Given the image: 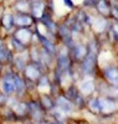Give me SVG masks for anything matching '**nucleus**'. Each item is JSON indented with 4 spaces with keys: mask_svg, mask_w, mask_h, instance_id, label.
Masks as SVG:
<instances>
[{
    "mask_svg": "<svg viewBox=\"0 0 118 124\" xmlns=\"http://www.w3.org/2000/svg\"><path fill=\"white\" fill-rule=\"evenodd\" d=\"M45 72H47V71L41 63H37V62H34V61H29L27 65L24 68V71H23V76L26 79V82L36 85L37 81L40 79V77Z\"/></svg>",
    "mask_w": 118,
    "mask_h": 124,
    "instance_id": "1",
    "label": "nucleus"
},
{
    "mask_svg": "<svg viewBox=\"0 0 118 124\" xmlns=\"http://www.w3.org/2000/svg\"><path fill=\"white\" fill-rule=\"evenodd\" d=\"M14 58V51L10 48L4 41L0 42V63L4 65H11Z\"/></svg>",
    "mask_w": 118,
    "mask_h": 124,
    "instance_id": "12",
    "label": "nucleus"
},
{
    "mask_svg": "<svg viewBox=\"0 0 118 124\" xmlns=\"http://www.w3.org/2000/svg\"><path fill=\"white\" fill-rule=\"evenodd\" d=\"M86 109H88L94 116L101 114V104H100V96L98 94H92V96L87 97V101H86Z\"/></svg>",
    "mask_w": 118,
    "mask_h": 124,
    "instance_id": "14",
    "label": "nucleus"
},
{
    "mask_svg": "<svg viewBox=\"0 0 118 124\" xmlns=\"http://www.w3.org/2000/svg\"><path fill=\"white\" fill-rule=\"evenodd\" d=\"M27 103H29V119L30 120L39 124L42 120L49 118V113L42 108L39 98H33L27 101Z\"/></svg>",
    "mask_w": 118,
    "mask_h": 124,
    "instance_id": "2",
    "label": "nucleus"
},
{
    "mask_svg": "<svg viewBox=\"0 0 118 124\" xmlns=\"http://www.w3.org/2000/svg\"><path fill=\"white\" fill-rule=\"evenodd\" d=\"M100 104H101V114L100 116L103 118L112 117L118 113V101L114 98L100 96Z\"/></svg>",
    "mask_w": 118,
    "mask_h": 124,
    "instance_id": "6",
    "label": "nucleus"
},
{
    "mask_svg": "<svg viewBox=\"0 0 118 124\" xmlns=\"http://www.w3.org/2000/svg\"><path fill=\"white\" fill-rule=\"evenodd\" d=\"M70 50V56L73 63H80V62L88 55V46L87 42H82V41H76L72 44L71 47H68Z\"/></svg>",
    "mask_w": 118,
    "mask_h": 124,
    "instance_id": "7",
    "label": "nucleus"
},
{
    "mask_svg": "<svg viewBox=\"0 0 118 124\" xmlns=\"http://www.w3.org/2000/svg\"><path fill=\"white\" fill-rule=\"evenodd\" d=\"M30 3H33V1H39V0H29Z\"/></svg>",
    "mask_w": 118,
    "mask_h": 124,
    "instance_id": "20",
    "label": "nucleus"
},
{
    "mask_svg": "<svg viewBox=\"0 0 118 124\" xmlns=\"http://www.w3.org/2000/svg\"><path fill=\"white\" fill-rule=\"evenodd\" d=\"M55 101H56V108H59V109H61L62 112H65L66 114L70 117L72 113L76 110L77 108L75 107V104L73 103L63 94V93L61 92L60 94H57L56 97H55Z\"/></svg>",
    "mask_w": 118,
    "mask_h": 124,
    "instance_id": "9",
    "label": "nucleus"
},
{
    "mask_svg": "<svg viewBox=\"0 0 118 124\" xmlns=\"http://www.w3.org/2000/svg\"><path fill=\"white\" fill-rule=\"evenodd\" d=\"M94 8L97 10L98 15L107 17V19H111L112 16V1L111 0H100Z\"/></svg>",
    "mask_w": 118,
    "mask_h": 124,
    "instance_id": "15",
    "label": "nucleus"
},
{
    "mask_svg": "<svg viewBox=\"0 0 118 124\" xmlns=\"http://www.w3.org/2000/svg\"><path fill=\"white\" fill-rule=\"evenodd\" d=\"M36 24V20L34 16L25 13H15L14 14V25L15 27H31Z\"/></svg>",
    "mask_w": 118,
    "mask_h": 124,
    "instance_id": "10",
    "label": "nucleus"
},
{
    "mask_svg": "<svg viewBox=\"0 0 118 124\" xmlns=\"http://www.w3.org/2000/svg\"><path fill=\"white\" fill-rule=\"evenodd\" d=\"M27 124H36V123H35V122H33V120H29V122H27Z\"/></svg>",
    "mask_w": 118,
    "mask_h": 124,
    "instance_id": "19",
    "label": "nucleus"
},
{
    "mask_svg": "<svg viewBox=\"0 0 118 124\" xmlns=\"http://www.w3.org/2000/svg\"><path fill=\"white\" fill-rule=\"evenodd\" d=\"M63 4H65L68 9H75V4H73V1H72V0H63Z\"/></svg>",
    "mask_w": 118,
    "mask_h": 124,
    "instance_id": "18",
    "label": "nucleus"
},
{
    "mask_svg": "<svg viewBox=\"0 0 118 124\" xmlns=\"http://www.w3.org/2000/svg\"><path fill=\"white\" fill-rule=\"evenodd\" d=\"M37 98H39V101H40V103H41L42 108H44L47 113L51 112L53 108L56 107L55 97H53L51 93H40Z\"/></svg>",
    "mask_w": 118,
    "mask_h": 124,
    "instance_id": "13",
    "label": "nucleus"
},
{
    "mask_svg": "<svg viewBox=\"0 0 118 124\" xmlns=\"http://www.w3.org/2000/svg\"><path fill=\"white\" fill-rule=\"evenodd\" d=\"M14 11L15 13H25L29 14L31 10V3L29 0H16L14 3Z\"/></svg>",
    "mask_w": 118,
    "mask_h": 124,
    "instance_id": "16",
    "label": "nucleus"
},
{
    "mask_svg": "<svg viewBox=\"0 0 118 124\" xmlns=\"http://www.w3.org/2000/svg\"><path fill=\"white\" fill-rule=\"evenodd\" d=\"M13 37H15L17 41H20L21 44H24L27 48L34 44V39L36 37L35 30L31 27H15L13 30Z\"/></svg>",
    "mask_w": 118,
    "mask_h": 124,
    "instance_id": "5",
    "label": "nucleus"
},
{
    "mask_svg": "<svg viewBox=\"0 0 118 124\" xmlns=\"http://www.w3.org/2000/svg\"><path fill=\"white\" fill-rule=\"evenodd\" d=\"M16 72L14 70H10L0 77V91L5 93L6 96H13L16 94V78H15Z\"/></svg>",
    "mask_w": 118,
    "mask_h": 124,
    "instance_id": "4",
    "label": "nucleus"
},
{
    "mask_svg": "<svg viewBox=\"0 0 118 124\" xmlns=\"http://www.w3.org/2000/svg\"><path fill=\"white\" fill-rule=\"evenodd\" d=\"M49 10V6L46 4L45 0H39V1H33L31 3V10H30V14L34 16V19L36 21L45 15V13Z\"/></svg>",
    "mask_w": 118,
    "mask_h": 124,
    "instance_id": "11",
    "label": "nucleus"
},
{
    "mask_svg": "<svg viewBox=\"0 0 118 124\" xmlns=\"http://www.w3.org/2000/svg\"><path fill=\"white\" fill-rule=\"evenodd\" d=\"M1 25L6 31H13L15 25H14V14H4L1 16Z\"/></svg>",
    "mask_w": 118,
    "mask_h": 124,
    "instance_id": "17",
    "label": "nucleus"
},
{
    "mask_svg": "<svg viewBox=\"0 0 118 124\" xmlns=\"http://www.w3.org/2000/svg\"><path fill=\"white\" fill-rule=\"evenodd\" d=\"M100 75L101 78L107 82L108 85L118 87V63L116 62H110L104 66L100 67Z\"/></svg>",
    "mask_w": 118,
    "mask_h": 124,
    "instance_id": "3",
    "label": "nucleus"
},
{
    "mask_svg": "<svg viewBox=\"0 0 118 124\" xmlns=\"http://www.w3.org/2000/svg\"><path fill=\"white\" fill-rule=\"evenodd\" d=\"M78 89L86 98L96 94L97 93V79H94L93 77H82L78 85Z\"/></svg>",
    "mask_w": 118,
    "mask_h": 124,
    "instance_id": "8",
    "label": "nucleus"
},
{
    "mask_svg": "<svg viewBox=\"0 0 118 124\" xmlns=\"http://www.w3.org/2000/svg\"><path fill=\"white\" fill-rule=\"evenodd\" d=\"M1 41H3V40H0V42H1Z\"/></svg>",
    "mask_w": 118,
    "mask_h": 124,
    "instance_id": "21",
    "label": "nucleus"
}]
</instances>
